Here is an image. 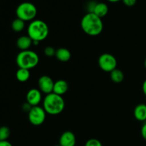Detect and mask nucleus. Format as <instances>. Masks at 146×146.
Masks as SVG:
<instances>
[{
    "label": "nucleus",
    "mask_w": 146,
    "mask_h": 146,
    "mask_svg": "<svg viewBox=\"0 0 146 146\" xmlns=\"http://www.w3.org/2000/svg\"><path fill=\"white\" fill-rule=\"evenodd\" d=\"M27 102L31 106H38L42 99L41 92L38 88H31L27 94Z\"/></svg>",
    "instance_id": "obj_9"
},
{
    "label": "nucleus",
    "mask_w": 146,
    "mask_h": 146,
    "mask_svg": "<svg viewBox=\"0 0 146 146\" xmlns=\"http://www.w3.org/2000/svg\"><path fill=\"white\" fill-rule=\"evenodd\" d=\"M46 113L43 107L36 106H33L28 113V118L31 124L35 126H38L45 121Z\"/></svg>",
    "instance_id": "obj_6"
},
{
    "label": "nucleus",
    "mask_w": 146,
    "mask_h": 146,
    "mask_svg": "<svg viewBox=\"0 0 146 146\" xmlns=\"http://www.w3.org/2000/svg\"><path fill=\"white\" fill-rule=\"evenodd\" d=\"M141 135H142L143 138L145 141H146V121L144 122L143 125H142V128H141Z\"/></svg>",
    "instance_id": "obj_23"
},
{
    "label": "nucleus",
    "mask_w": 146,
    "mask_h": 146,
    "mask_svg": "<svg viewBox=\"0 0 146 146\" xmlns=\"http://www.w3.org/2000/svg\"><path fill=\"white\" fill-rule=\"evenodd\" d=\"M55 146H60L59 145H55Z\"/></svg>",
    "instance_id": "obj_29"
},
{
    "label": "nucleus",
    "mask_w": 146,
    "mask_h": 146,
    "mask_svg": "<svg viewBox=\"0 0 146 146\" xmlns=\"http://www.w3.org/2000/svg\"><path fill=\"white\" fill-rule=\"evenodd\" d=\"M81 27L85 34L91 36H98L104 29L102 19L92 12H88L83 17Z\"/></svg>",
    "instance_id": "obj_1"
},
{
    "label": "nucleus",
    "mask_w": 146,
    "mask_h": 146,
    "mask_svg": "<svg viewBox=\"0 0 146 146\" xmlns=\"http://www.w3.org/2000/svg\"><path fill=\"white\" fill-rule=\"evenodd\" d=\"M76 138L71 131H65L61 134L59 138L60 146H75Z\"/></svg>",
    "instance_id": "obj_10"
},
{
    "label": "nucleus",
    "mask_w": 146,
    "mask_h": 146,
    "mask_svg": "<svg viewBox=\"0 0 146 146\" xmlns=\"http://www.w3.org/2000/svg\"><path fill=\"white\" fill-rule=\"evenodd\" d=\"M142 90H143V92L144 95L146 97V79L144 81L143 84L142 85Z\"/></svg>",
    "instance_id": "obj_26"
},
{
    "label": "nucleus",
    "mask_w": 146,
    "mask_h": 146,
    "mask_svg": "<svg viewBox=\"0 0 146 146\" xmlns=\"http://www.w3.org/2000/svg\"><path fill=\"white\" fill-rule=\"evenodd\" d=\"M133 115L135 119L141 122L146 121V105L144 104H138L134 108Z\"/></svg>",
    "instance_id": "obj_12"
},
{
    "label": "nucleus",
    "mask_w": 146,
    "mask_h": 146,
    "mask_svg": "<svg viewBox=\"0 0 146 146\" xmlns=\"http://www.w3.org/2000/svg\"><path fill=\"white\" fill-rule=\"evenodd\" d=\"M10 129L7 126L0 127V141H7V139L9 137Z\"/></svg>",
    "instance_id": "obj_19"
},
{
    "label": "nucleus",
    "mask_w": 146,
    "mask_h": 146,
    "mask_svg": "<svg viewBox=\"0 0 146 146\" xmlns=\"http://www.w3.org/2000/svg\"><path fill=\"white\" fill-rule=\"evenodd\" d=\"M33 106H31V105H30L29 104H28V103H26V104H24V105H23V106H22V108H23V110H24V111H27V112H29V111L30 110H31V108H32Z\"/></svg>",
    "instance_id": "obj_24"
},
{
    "label": "nucleus",
    "mask_w": 146,
    "mask_h": 146,
    "mask_svg": "<svg viewBox=\"0 0 146 146\" xmlns=\"http://www.w3.org/2000/svg\"><path fill=\"white\" fill-rule=\"evenodd\" d=\"M39 62L38 54L31 50L21 51L16 58V63L19 68L30 70L36 66Z\"/></svg>",
    "instance_id": "obj_4"
},
{
    "label": "nucleus",
    "mask_w": 146,
    "mask_h": 146,
    "mask_svg": "<svg viewBox=\"0 0 146 146\" xmlns=\"http://www.w3.org/2000/svg\"><path fill=\"white\" fill-rule=\"evenodd\" d=\"M144 66H145V68H146V58H145V61H144Z\"/></svg>",
    "instance_id": "obj_28"
},
{
    "label": "nucleus",
    "mask_w": 146,
    "mask_h": 146,
    "mask_svg": "<svg viewBox=\"0 0 146 146\" xmlns=\"http://www.w3.org/2000/svg\"><path fill=\"white\" fill-rule=\"evenodd\" d=\"M37 14L36 6L31 2H23L17 7L16 14L17 18L24 21H32Z\"/></svg>",
    "instance_id": "obj_5"
},
{
    "label": "nucleus",
    "mask_w": 146,
    "mask_h": 146,
    "mask_svg": "<svg viewBox=\"0 0 146 146\" xmlns=\"http://www.w3.org/2000/svg\"><path fill=\"white\" fill-rule=\"evenodd\" d=\"M49 32L48 27L45 21L36 19L31 21L28 27V36L33 41V44H37L47 38Z\"/></svg>",
    "instance_id": "obj_2"
},
{
    "label": "nucleus",
    "mask_w": 146,
    "mask_h": 146,
    "mask_svg": "<svg viewBox=\"0 0 146 146\" xmlns=\"http://www.w3.org/2000/svg\"><path fill=\"white\" fill-rule=\"evenodd\" d=\"M54 82L52 78L48 76H41L38 80V89L41 93L45 94L46 95L53 93Z\"/></svg>",
    "instance_id": "obj_8"
},
{
    "label": "nucleus",
    "mask_w": 146,
    "mask_h": 146,
    "mask_svg": "<svg viewBox=\"0 0 146 146\" xmlns=\"http://www.w3.org/2000/svg\"><path fill=\"white\" fill-rule=\"evenodd\" d=\"M110 77H111V81H113L114 83L119 84L123 81L124 74L121 70L115 68L110 73Z\"/></svg>",
    "instance_id": "obj_17"
},
{
    "label": "nucleus",
    "mask_w": 146,
    "mask_h": 146,
    "mask_svg": "<svg viewBox=\"0 0 146 146\" xmlns=\"http://www.w3.org/2000/svg\"><path fill=\"white\" fill-rule=\"evenodd\" d=\"M85 146H103L102 143L100 141L96 138H91L86 141Z\"/></svg>",
    "instance_id": "obj_21"
},
{
    "label": "nucleus",
    "mask_w": 146,
    "mask_h": 146,
    "mask_svg": "<svg viewBox=\"0 0 146 146\" xmlns=\"http://www.w3.org/2000/svg\"><path fill=\"white\" fill-rule=\"evenodd\" d=\"M68 90V84L66 81L63 79H59L54 82L53 93L62 96Z\"/></svg>",
    "instance_id": "obj_11"
},
{
    "label": "nucleus",
    "mask_w": 146,
    "mask_h": 146,
    "mask_svg": "<svg viewBox=\"0 0 146 146\" xmlns=\"http://www.w3.org/2000/svg\"><path fill=\"white\" fill-rule=\"evenodd\" d=\"M11 28L16 32H20L25 28V21L19 18L15 19L11 23Z\"/></svg>",
    "instance_id": "obj_18"
},
{
    "label": "nucleus",
    "mask_w": 146,
    "mask_h": 146,
    "mask_svg": "<svg viewBox=\"0 0 146 146\" xmlns=\"http://www.w3.org/2000/svg\"><path fill=\"white\" fill-rule=\"evenodd\" d=\"M123 3L127 7H133L137 2V0H122Z\"/></svg>",
    "instance_id": "obj_22"
},
{
    "label": "nucleus",
    "mask_w": 146,
    "mask_h": 146,
    "mask_svg": "<svg viewBox=\"0 0 146 146\" xmlns=\"http://www.w3.org/2000/svg\"><path fill=\"white\" fill-rule=\"evenodd\" d=\"M43 108L46 113L51 115H58L65 108V101L61 96L54 93L47 94L43 101Z\"/></svg>",
    "instance_id": "obj_3"
},
{
    "label": "nucleus",
    "mask_w": 146,
    "mask_h": 146,
    "mask_svg": "<svg viewBox=\"0 0 146 146\" xmlns=\"http://www.w3.org/2000/svg\"><path fill=\"white\" fill-rule=\"evenodd\" d=\"M108 12V7L106 4L103 2H99L96 3L94 7V10H93L92 13L95 14L96 15L98 16V17L102 19L103 17H104L105 16H106V14Z\"/></svg>",
    "instance_id": "obj_14"
},
{
    "label": "nucleus",
    "mask_w": 146,
    "mask_h": 146,
    "mask_svg": "<svg viewBox=\"0 0 146 146\" xmlns=\"http://www.w3.org/2000/svg\"><path fill=\"white\" fill-rule=\"evenodd\" d=\"M56 58L61 62H67L71 57V54L68 49L66 48H59L56 51Z\"/></svg>",
    "instance_id": "obj_15"
},
{
    "label": "nucleus",
    "mask_w": 146,
    "mask_h": 146,
    "mask_svg": "<svg viewBox=\"0 0 146 146\" xmlns=\"http://www.w3.org/2000/svg\"><path fill=\"white\" fill-rule=\"evenodd\" d=\"M107 1H110L111 3H115V2H118V1H121V0H107Z\"/></svg>",
    "instance_id": "obj_27"
},
{
    "label": "nucleus",
    "mask_w": 146,
    "mask_h": 146,
    "mask_svg": "<svg viewBox=\"0 0 146 146\" xmlns=\"http://www.w3.org/2000/svg\"><path fill=\"white\" fill-rule=\"evenodd\" d=\"M0 146H12L8 141H0Z\"/></svg>",
    "instance_id": "obj_25"
},
{
    "label": "nucleus",
    "mask_w": 146,
    "mask_h": 146,
    "mask_svg": "<svg viewBox=\"0 0 146 146\" xmlns=\"http://www.w3.org/2000/svg\"><path fill=\"white\" fill-rule=\"evenodd\" d=\"M33 44V41L31 38L27 36H21L19 37L17 41V46L19 48L21 51H26L29 50V48Z\"/></svg>",
    "instance_id": "obj_13"
},
{
    "label": "nucleus",
    "mask_w": 146,
    "mask_h": 146,
    "mask_svg": "<svg viewBox=\"0 0 146 146\" xmlns=\"http://www.w3.org/2000/svg\"><path fill=\"white\" fill-rule=\"evenodd\" d=\"M16 77H17V79L19 82H26L30 78L29 70L25 69V68H19L17 73H16Z\"/></svg>",
    "instance_id": "obj_16"
},
{
    "label": "nucleus",
    "mask_w": 146,
    "mask_h": 146,
    "mask_svg": "<svg viewBox=\"0 0 146 146\" xmlns=\"http://www.w3.org/2000/svg\"><path fill=\"white\" fill-rule=\"evenodd\" d=\"M56 51V50L52 46H46L44 49V53L47 57H52L55 56Z\"/></svg>",
    "instance_id": "obj_20"
},
{
    "label": "nucleus",
    "mask_w": 146,
    "mask_h": 146,
    "mask_svg": "<svg viewBox=\"0 0 146 146\" xmlns=\"http://www.w3.org/2000/svg\"><path fill=\"white\" fill-rule=\"evenodd\" d=\"M98 66L105 72H110L117 67V60L113 55L108 53L101 54L98 58Z\"/></svg>",
    "instance_id": "obj_7"
}]
</instances>
